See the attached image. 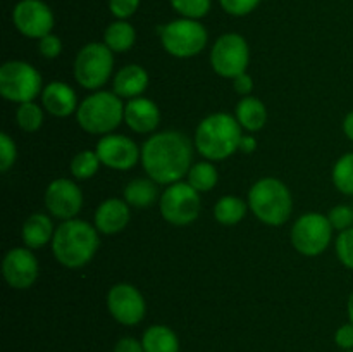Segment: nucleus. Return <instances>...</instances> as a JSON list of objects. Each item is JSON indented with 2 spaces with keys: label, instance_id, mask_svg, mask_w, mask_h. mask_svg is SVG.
<instances>
[{
  "label": "nucleus",
  "instance_id": "f257e3e1",
  "mask_svg": "<svg viewBox=\"0 0 353 352\" xmlns=\"http://www.w3.org/2000/svg\"><path fill=\"white\" fill-rule=\"evenodd\" d=\"M193 145L186 135L179 131L154 133L141 145V166L148 178L159 185H172L181 182L192 168Z\"/></svg>",
  "mask_w": 353,
  "mask_h": 352
},
{
  "label": "nucleus",
  "instance_id": "f03ea898",
  "mask_svg": "<svg viewBox=\"0 0 353 352\" xmlns=\"http://www.w3.org/2000/svg\"><path fill=\"white\" fill-rule=\"evenodd\" d=\"M50 245L52 254L62 266L69 269L83 268L99 251V230L95 224L81 219L62 221L55 228Z\"/></svg>",
  "mask_w": 353,
  "mask_h": 352
},
{
  "label": "nucleus",
  "instance_id": "7ed1b4c3",
  "mask_svg": "<svg viewBox=\"0 0 353 352\" xmlns=\"http://www.w3.org/2000/svg\"><path fill=\"white\" fill-rule=\"evenodd\" d=\"M241 137V126L236 116L228 113H214L203 117L195 131L193 144L200 155L207 161H223L238 150Z\"/></svg>",
  "mask_w": 353,
  "mask_h": 352
},
{
  "label": "nucleus",
  "instance_id": "20e7f679",
  "mask_svg": "<svg viewBox=\"0 0 353 352\" xmlns=\"http://www.w3.org/2000/svg\"><path fill=\"white\" fill-rule=\"evenodd\" d=\"M248 207L259 221L269 226H281L288 221L293 199L288 186L278 178H262L248 192Z\"/></svg>",
  "mask_w": 353,
  "mask_h": 352
},
{
  "label": "nucleus",
  "instance_id": "39448f33",
  "mask_svg": "<svg viewBox=\"0 0 353 352\" xmlns=\"http://www.w3.org/2000/svg\"><path fill=\"white\" fill-rule=\"evenodd\" d=\"M76 121L86 133H112L124 121L123 99L114 92L92 93L78 106Z\"/></svg>",
  "mask_w": 353,
  "mask_h": 352
},
{
  "label": "nucleus",
  "instance_id": "423d86ee",
  "mask_svg": "<svg viewBox=\"0 0 353 352\" xmlns=\"http://www.w3.org/2000/svg\"><path fill=\"white\" fill-rule=\"evenodd\" d=\"M161 31L162 47L168 54L178 59H190L199 55L207 45V30L196 19H176L165 26L159 28Z\"/></svg>",
  "mask_w": 353,
  "mask_h": 352
},
{
  "label": "nucleus",
  "instance_id": "0eeeda50",
  "mask_svg": "<svg viewBox=\"0 0 353 352\" xmlns=\"http://www.w3.org/2000/svg\"><path fill=\"white\" fill-rule=\"evenodd\" d=\"M41 75L24 61H9L0 68V95L9 102H33L41 95Z\"/></svg>",
  "mask_w": 353,
  "mask_h": 352
},
{
  "label": "nucleus",
  "instance_id": "6e6552de",
  "mask_svg": "<svg viewBox=\"0 0 353 352\" xmlns=\"http://www.w3.org/2000/svg\"><path fill=\"white\" fill-rule=\"evenodd\" d=\"M112 69L114 52L105 43H88L76 55L74 78L86 90H99L105 85Z\"/></svg>",
  "mask_w": 353,
  "mask_h": 352
},
{
  "label": "nucleus",
  "instance_id": "1a4fd4ad",
  "mask_svg": "<svg viewBox=\"0 0 353 352\" xmlns=\"http://www.w3.org/2000/svg\"><path fill=\"white\" fill-rule=\"evenodd\" d=\"M333 237V226H331L327 216L321 213H307L300 216L293 223L292 233V245L307 257L323 254L331 244Z\"/></svg>",
  "mask_w": 353,
  "mask_h": 352
},
{
  "label": "nucleus",
  "instance_id": "9d476101",
  "mask_svg": "<svg viewBox=\"0 0 353 352\" xmlns=\"http://www.w3.org/2000/svg\"><path fill=\"white\" fill-rule=\"evenodd\" d=\"M162 217L174 226H186L193 223L200 214V192L188 182L168 185L159 200Z\"/></svg>",
  "mask_w": 353,
  "mask_h": 352
},
{
  "label": "nucleus",
  "instance_id": "9b49d317",
  "mask_svg": "<svg viewBox=\"0 0 353 352\" xmlns=\"http://www.w3.org/2000/svg\"><path fill=\"white\" fill-rule=\"evenodd\" d=\"M250 62V48L247 40L238 33H226L219 37L210 50L212 69L223 78L234 79L241 72H247Z\"/></svg>",
  "mask_w": 353,
  "mask_h": 352
},
{
  "label": "nucleus",
  "instance_id": "f8f14e48",
  "mask_svg": "<svg viewBox=\"0 0 353 352\" xmlns=\"http://www.w3.org/2000/svg\"><path fill=\"white\" fill-rule=\"evenodd\" d=\"M107 309L117 323L134 326L147 313V304L137 286L130 283H117L107 293Z\"/></svg>",
  "mask_w": 353,
  "mask_h": 352
},
{
  "label": "nucleus",
  "instance_id": "ddd939ff",
  "mask_svg": "<svg viewBox=\"0 0 353 352\" xmlns=\"http://www.w3.org/2000/svg\"><path fill=\"white\" fill-rule=\"evenodd\" d=\"M14 26L28 38H43L52 33L54 14L41 0H21L12 12Z\"/></svg>",
  "mask_w": 353,
  "mask_h": 352
},
{
  "label": "nucleus",
  "instance_id": "4468645a",
  "mask_svg": "<svg viewBox=\"0 0 353 352\" xmlns=\"http://www.w3.org/2000/svg\"><path fill=\"white\" fill-rule=\"evenodd\" d=\"M97 155L105 168L128 171L141 161V148L124 135H103L97 144Z\"/></svg>",
  "mask_w": 353,
  "mask_h": 352
},
{
  "label": "nucleus",
  "instance_id": "2eb2a0df",
  "mask_svg": "<svg viewBox=\"0 0 353 352\" xmlns=\"http://www.w3.org/2000/svg\"><path fill=\"white\" fill-rule=\"evenodd\" d=\"M45 206L57 219H74L83 207V193L71 179L57 178L45 190Z\"/></svg>",
  "mask_w": 353,
  "mask_h": 352
},
{
  "label": "nucleus",
  "instance_id": "dca6fc26",
  "mask_svg": "<svg viewBox=\"0 0 353 352\" xmlns=\"http://www.w3.org/2000/svg\"><path fill=\"white\" fill-rule=\"evenodd\" d=\"M38 261L31 248H10L2 261V275L7 285L16 290H26L33 286L38 278Z\"/></svg>",
  "mask_w": 353,
  "mask_h": 352
},
{
  "label": "nucleus",
  "instance_id": "f3484780",
  "mask_svg": "<svg viewBox=\"0 0 353 352\" xmlns=\"http://www.w3.org/2000/svg\"><path fill=\"white\" fill-rule=\"evenodd\" d=\"M124 123L134 133H154L161 123V110L154 100L147 97H137L128 100L124 106Z\"/></svg>",
  "mask_w": 353,
  "mask_h": 352
},
{
  "label": "nucleus",
  "instance_id": "a211bd4d",
  "mask_svg": "<svg viewBox=\"0 0 353 352\" xmlns=\"http://www.w3.org/2000/svg\"><path fill=\"white\" fill-rule=\"evenodd\" d=\"M130 206L126 200L107 199L97 207L93 224L103 235H116L123 231L130 223Z\"/></svg>",
  "mask_w": 353,
  "mask_h": 352
},
{
  "label": "nucleus",
  "instance_id": "6ab92c4d",
  "mask_svg": "<svg viewBox=\"0 0 353 352\" xmlns=\"http://www.w3.org/2000/svg\"><path fill=\"white\" fill-rule=\"evenodd\" d=\"M41 106L48 114L55 117H68L78 110L76 92L62 81H52L41 92Z\"/></svg>",
  "mask_w": 353,
  "mask_h": 352
},
{
  "label": "nucleus",
  "instance_id": "aec40b11",
  "mask_svg": "<svg viewBox=\"0 0 353 352\" xmlns=\"http://www.w3.org/2000/svg\"><path fill=\"white\" fill-rule=\"evenodd\" d=\"M148 72L147 69L138 64H128L117 71L114 76L112 88L116 95L121 99H137L148 88Z\"/></svg>",
  "mask_w": 353,
  "mask_h": 352
},
{
  "label": "nucleus",
  "instance_id": "412c9836",
  "mask_svg": "<svg viewBox=\"0 0 353 352\" xmlns=\"http://www.w3.org/2000/svg\"><path fill=\"white\" fill-rule=\"evenodd\" d=\"M54 223H52L50 217L47 214H31L23 224V230H21V238H23L24 247L28 248H41L52 242L54 238Z\"/></svg>",
  "mask_w": 353,
  "mask_h": 352
},
{
  "label": "nucleus",
  "instance_id": "4be33fe9",
  "mask_svg": "<svg viewBox=\"0 0 353 352\" xmlns=\"http://www.w3.org/2000/svg\"><path fill=\"white\" fill-rule=\"evenodd\" d=\"M145 352H179V338L165 324H152L141 337Z\"/></svg>",
  "mask_w": 353,
  "mask_h": 352
},
{
  "label": "nucleus",
  "instance_id": "5701e85b",
  "mask_svg": "<svg viewBox=\"0 0 353 352\" xmlns=\"http://www.w3.org/2000/svg\"><path fill=\"white\" fill-rule=\"evenodd\" d=\"M236 119L241 128L254 133L264 128L265 121H268V110L265 106L255 97H243L236 106Z\"/></svg>",
  "mask_w": 353,
  "mask_h": 352
},
{
  "label": "nucleus",
  "instance_id": "b1692460",
  "mask_svg": "<svg viewBox=\"0 0 353 352\" xmlns=\"http://www.w3.org/2000/svg\"><path fill=\"white\" fill-rule=\"evenodd\" d=\"M124 200L128 206L138 207V209H145V207L152 206L157 199V183L150 178H137L131 179L126 186H124Z\"/></svg>",
  "mask_w": 353,
  "mask_h": 352
},
{
  "label": "nucleus",
  "instance_id": "393cba45",
  "mask_svg": "<svg viewBox=\"0 0 353 352\" xmlns=\"http://www.w3.org/2000/svg\"><path fill=\"white\" fill-rule=\"evenodd\" d=\"M134 40H137V31L124 19L109 24L105 33H103V43L116 54H123V52L130 50L134 45Z\"/></svg>",
  "mask_w": 353,
  "mask_h": 352
},
{
  "label": "nucleus",
  "instance_id": "a878e982",
  "mask_svg": "<svg viewBox=\"0 0 353 352\" xmlns=\"http://www.w3.org/2000/svg\"><path fill=\"white\" fill-rule=\"evenodd\" d=\"M248 209H250L248 202H245L240 197L224 195L214 206V217L217 223L224 224V226H233L243 219Z\"/></svg>",
  "mask_w": 353,
  "mask_h": 352
},
{
  "label": "nucleus",
  "instance_id": "bb28decb",
  "mask_svg": "<svg viewBox=\"0 0 353 352\" xmlns=\"http://www.w3.org/2000/svg\"><path fill=\"white\" fill-rule=\"evenodd\" d=\"M217 179H219V175H217L216 166L207 161L193 164L186 175V182L200 193L210 192L217 185Z\"/></svg>",
  "mask_w": 353,
  "mask_h": 352
},
{
  "label": "nucleus",
  "instance_id": "cd10ccee",
  "mask_svg": "<svg viewBox=\"0 0 353 352\" xmlns=\"http://www.w3.org/2000/svg\"><path fill=\"white\" fill-rule=\"evenodd\" d=\"M334 186L345 195H353V152L341 155L333 166L331 173Z\"/></svg>",
  "mask_w": 353,
  "mask_h": 352
},
{
  "label": "nucleus",
  "instance_id": "c85d7f7f",
  "mask_svg": "<svg viewBox=\"0 0 353 352\" xmlns=\"http://www.w3.org/2000/svg\"><path fill=\"white\" fill-rule=\"evenodd\" d=\"M17 126L26 133H34L43 124V109L34 102L19 104L16 110Z\"/></svg>",
  "mask_w": 353,
  "mask_h": 352
},
{
  "label": "nucleus",
  "instance_id": "c756f323",
  "mask_svg": "<svg viewBox=\"0 0 353 352\" xmlns=\"http://www.w3.org/2000/svg\"><path fill=\"white\" fill-rule=\"evenodd\" d=\"M100 159L95 150H83L72 157L71 161V175L76 179H90L95 176V173L100 168Z\"/></svg>",
  "mask_w": 353,
  "mask_h": 352
},
{
  "label": "nucleus",
  "instance_id": "7c9ffc66",
  "mask_svg": "<svg viewBox=\"0 0 353 352\" xmlns=\"http://www.w3.org/2000/svg\"><path fill=\"white\" fill-rule=\"evenodd\" d=\"M171 3L176 12L186 19H199L210 9V0H171Z\"/></svg>",
  "mask_w": 353,
  "mask_h": 352
},
{
  "label": "nucleus",
  "instance_id": "2f4dec72",
  "mask_svg": "<svg viewBox=\"0 0 353 352\" xmlns=\"http://www.w3.org/2000/svg\"><path fill=\"white\" fill-rule=\"evenodd\" d=\"M336 255L345 268L353 269V226L338 235Z\"/></svg>",
  "mask_w": 353,
  "mask_h": 352
},
{
  "label": "nucleus",
  "instance_id": "473e14b6",
  "mask_svg": "<svg viewBox=\"0 0 353 352\" xmlns=\"http://www.w3.org/2000/svg\"><path fill=\"white\" fill-rule=\"evenodd\" d=\"M327 219H330L333 230L345 231L352 228L353 224V207L350 206H334L333 209L327 213Z\"/></svg>",
  "mask_w": 353,
  "mask_h": 352
},
{
  "label": "nucleus",
  "instance_id": "72a5a7b5",
  "mask_svg": "<svg viewBox=\"0 0 353 352\" xmlns=\"http://www.w3.org/2000/svg\"><path fill=\"white\" fill-rule=\"evenodd\" d=\"M17 159V148L12 138L7 133H0V171L7 173Z\"/></svg>",
  "mask_w": 353,
  "mask_h": 352
},
{
  "label": "nucleus",
  "instance_id": "f704fd0d",
  "mask_svg": "<svg viewBox=\"0 0 353 352\" xmlns=\"http://www.w3.org/2000/svg\"><path fill=\"white\" fill-rule=\"evenodd\" d=\"M219 2L231 16H247L259 6L261 0H219Z\"/></svg>",
  "mask_w": 353,
  "mask_h": 352
},
{
  "label": "nucleus",
  "instance_id": "c9c22d12",
  "mask_svg": "<svg viewBox=\"0 0 353 352\" xmlns=\"http://www.w3.org/2000/svg\"><path fill=\"white\" fill-rule=\"evenodd\" d=\"M38 50L40 55H43L45 59H55L61 55L62 52V41L57 35H47V37L40 38L38 41Z\"/></svg>",
  "mask_w": 353,
  "mask_h": 352
},
{
  "label": "nucleus",
  "instance_id": "e433bc0d",
  "mask_svg": "<svg viewBox=\"0 0 353 352\" xmlns=\"http://www.w3.org/2000/svg\"><path fill=\"white\" fill-rule=\"evenodd\" d=\"M140 0H109V9L117 19H126L137 12Z\"/></svg>",
  "mask_w": 353,
  "mask_h": 352
},
{
  "label": "nucleus",
  "instance_id": "4c0bfd02",
  "mask_svg": "<svg viewBox=\"0 0 353 352\" xmlns=\"http://www.w3.org/2000/svg\"><path fill=\"white\" fill-rule=\"evenodd\" d=\"M334 342L341 351H352L353 349V323H345L334 333Z\"/></svg>",
  "mask_w": 353,
  "mask_h": 352
},
{
  "label": "nucleus",
  "instance_id": "58836bf2",
  "mask_svg": "<svg viewBox=\"0 0 353 352\" xmlns=\"http://www.w3.org/2000/svg\"><path fill=\"white\" fill-rule=\"evenodd\" d=\"M233 88L238 95L248 97L252 93V90H254V79H252V76L248 72H241V75H238L233 79Z\"/></svg>",
  "mask_w": 353,
  "mask_h": 352
},
{
  "label": "nucleus",
  "instance_id": "ea45409f",
  "mask_svg": "<svg viewBox=\"0 0 353 352\" xmlns=\"http://www.w3.org/2000/svg\"><path fill=\"white\" fill-rule=\"evenodd\" d=\"M112 352H145L141 340H137L133 337H123L116 342Z\"/></svg>",
  "mask_w": 353,
  "mask_h": 352
},
{
  "label": "nucleus",
  "instance_id": "a19ab883",
  "mask_svg": "<svg viewBox=\"0 0 353 352\" xmlns=\"http://www.w3.org/2000/svg\"><path fill=\"white\" fill-rule=\"evenodd\" d=\"M257 148V140L252 135H243L240 140V145H238V150L243 152V154H252V152Z\"/></svg>",
  "mask_w": 353,
  "mask_h": 352
},
{
  "label": "nucleus",
  "instance_id": "79ce46f5",
  "mask_svg": "<svg viewBox=\"0 0 353 352\" xmlns=\"http://www.w3.org/2000/svg\"><path fill=\"white\" fill-rule=\"evenodd\" d=\"M343 131L345 135H347L348 140L353 141V110H350V113L345 116L343 119Z\"/></svg>",
  "mask_w": 353,
  "mask_h": 352
},
{
  "label": "nucleus",
  "instance_id": "37998d69",
  "mask_svg": "<svg viewBox=\"0 0 353 352\" xmlns=\"http://www.w3.org/2000/svg\"><path fill=\"white\" fill-rule=\"evenodd\" d=\"M347 311H348V320H350V323H353V292L350 293V297H348Z\"/></svg>",
  "mask_w": 353,
  "mask_h": 352
},
{
  "label": "nucleus",
  "instance_id": "c03bdc74",
  "mask_svg": "<svg viewBox=\"0 0 353 352\" xmlns=\"http://www.w3.org/2000/svg\"><path fill=\"white\" fill-rule=\"evenodd\" d=\"M343 352H353V349H352V351H343Z\"/></svg>",
  "mask_w": 353,
  "mask_h": 352
}]
</instances>
